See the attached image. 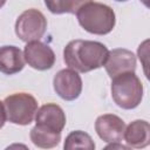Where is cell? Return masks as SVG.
Returning <instances> with one entry per match:
<instances>
[{
    "label": "cell",
    "instance_id": "cell-1",
    "mask_svg": "<svg viewBox=\"0 0 150 150\" xmlns=\"http://www.w3.org/2000/svg\"><path fill=\"white\" fill-rule=\"evenodd\" d=\"M108 48L98 41L73 40L63 49L64 63L77 73H88L104 66Z\"/></svg>",
    "mask_w": 150,
    "mask_h": 150
},
{
    "label": "cell",
    "instance_id": "cell-2",
    "mask_svg": "<svg viewBox=\"0 0 150 150\" xmlns=\"http://www.w3.org/2000/svg\"><path fill=\"white\" fill-rule=\"evenodd\" d=\"M80 26L90 34L105 35L110 33L116 23L115 12L108 5L89 2L76 12Z\"/></svg>",
    "mask_w": 150,
    "mask_h": 150
},
{
    "label": "cell",
    "instance_id": "cell-3",
    "mask_svg": "<svg viewBox=\"0 0 150 150\" xmlns=\"http://www.w3.org/2000/svg\"><path fill=\"white\" fill-rule=\"evenodd\" d=\"M111 97L122 109H134L143 98V84L135 71L123 73L111 81Z\"/></svg>",
    "mask_w": 150,
    "mask_h": 150
},
{
    "label": "cell",
    "instance_id": "cell-4",
    "mask_svg": "<svg viewBox=\"0 0 150 150\" xmlns=\"http://www.w3.org/2000/svg\"><path fill=\"white\" fill-rule=\"evenodd\" d=\"M6 117L11 123L28 125L35 117L38 101L27 93H15L7 96L4 101Z\"/></svg>",
    "mask_w": 150,
    "mask_h": 150
},
{
    "label": "cell",
    "instance_id": "cell-5",
    "mask_svg": "<svg viewBox=\"0 0 150 150\" xmlns=\"http://www.w3.org/2000/svg\"><path fill=\"white\" fill-rule=\"evenodd\" d=\"M46 29L47 19L40 11L35 8L22 12L15 22V34L25 42L40 40L46 33Z\"/></svg>",
    "mask_w": 150,
    "mask_h": 150
},
{
    "label": "cell",
    "instance_id": "cell-6",
    "mask_svg": "<svg viewBox=\"0 0 150 150\" xmlns=\"http://www.w3.org/2000/svg\"><path fill=\"white\" fill-rule=\"evenodd\" d=\"M55 93L66 101L76 100L82 91V79L73 69H61L53 80Z\"/></svg>",
    "mask_w": 150,
    "mask_h": 150
},
{
    "label": "cell",
    "instance_id": "cell-7",
    "mask_svg": "<svg viewBox=\"0 0 150 150\" xmlns=\"http://www.w3.org/2000/svg\"><path fill=\"white\" fill-rule=\"evenodd\" d=\"M25 61L36 70L50 69L55 63V54L53 49L41 41L27 42L23 49Z\"/></svg>",
    "mask_w": 150,
    "mask_h": 150
},
{
    "label": "cell",
    "instance_id": "cell-8",
    "mask_svg": "<svg viewBox=\"0 0 150 150\" xmlns=\"http://www.w3.org/2000/svg\"><path fill=\"white\" fill-rule=\"evenodd\" d=\"M95 130L101 139L107 143H118L122 141L125 123L124 121L114 114H104L96 118Z\"/></svg>",
    "mask_w": 150,
    "mask_h": 150
},
{
    "label": "cell",
    "instance_id": "cell-9",
    "mask_svg": "<svg viewBox=\"0 0 150 150\" xmlns=\"http://www.w3.org/2000/svg\"><path fill=\"white\" fill-rule=\"evenodd\" d=\"M104 68L107 74L111 79L123 73L135 71L136 57L131 50L124 48H116L108 53Z\"/></svg>",
    "mask_w": 150,
    "mask_h": 150
},
{
    "label": "cell",
    "instance_id": "cell-10",
    "mask_svg": "<svg viewBox=\"0 0 150 150\" xmlns=\"http://www.w3.org/2000/svg\"><path fill=\"white\" fill-rule=\"evenodd\" d=\"M35 122L39 127L61 132L66 125V114L56 103H47L36 110Z\"/></svg>",
    "mask_w": 150,
    "mask_h": 150
},
{
    "label": "cell",
    "instance_id": "cell-11",
    "mask_svg": "<svg viewBox=\"0 0 150 150\" xmlns=\"http://www.w3.org/2000/svg\"><path fill=\"white\" fill-rule=\"evenodd\" d=\"M25 56L16 46L0 47V71L6 75H13L21 71L25 67Z\"/></svg>",
    "mask_w": 150,
    "mask_h": 150
},
{
    "label": "cell",
    "instance_id": "cell-12",
    "mask_svg": "<svg viewBox=\"0 0 150 150\" xmlns=\"http://www.w3.org/2000/svg\"><path fill=\"white\" fill-rule=\"evenodd\" d=\"M123 138L130 148H145L150 141V125L144 120H136L125 127Z\"/></svg>",
    "mask_w": 150,
    "mask_h": 150
},
{
    "label": "cell",
    "instance_id": "cell-13",
    "mask_svg": "<svg viewBox=\"0 0 150 150\" xmlns=\"http://www.w3.org/2000/svg\"><path fill=\"white\" fill-rule=\"evenodd\" d=\"M30 141L34 145L42 149H50L56 146L61 141V132H56L35 124L30 130Z\"/></svg>",
    "mask_w": 150,
    "mask_h": 150
},
{
    "label": "cell",
    "instance_id": "cell-14",
    "mask_svg": "<svg viewBox=\"0 0 150 150\" xmlns=\"http://www.w3.org/2000/svg\"><path fill=\"white\" fill-rule=\"evenodd\" d=\"M63 148L66 150H74V149H84V150H94L95 143L90 135L84 131L75 130L71 131L64 141Z\"/></svg>",
    "mask_w": 150,
    "mask_h": 150
},
{
    "label": "cell",
    "instance_id": "cell-15",
    "mask_svg": "<svg viewBox=\"0 0 150 150\" xmlns=\"http://www.w3.org/2000/svg\"><path fill=\"white\" fill-rule=\"evenodd\" d=\"M47 9L53 14H63L67 13L66 0H45Z\"/></svg>",
    "mask_w": 150,
    "mask_h": 150
},
{
    "label": "cell",
    "instance_id": "cell-16",
    "mask_svg": "<svg viewBox=\"0 0 150 150\" xmlns=\"http://www.w3.org/2000/svg\"><path fill=\"white\" fill-rule=\"evenodd\" d=\"M93 0H66V8L67 13L76 14V12L84 5L91 2Z\"/></svg>",
    "mask_w": 150,
    "mask_h": 150
},
{
    "label": "cell",
    "instance_id": "cell-17",
    "mask_svg": "<svg viewBox=\"0 0 150 150\" xmlns=\"http://www.w3.org/2000/svg\"><path fill=\"white\" fill-rule=\"evenodd\" d=\"M7 117H6V111H5V107H4V102L0 101V129L4 127L5 122H6Z\"/></svg>",
    "mask_w": 150,
    "mask_h": 150
},
{
    "label": "cell",
    "instance_id": "cell-18",
    "mask_svg": "<svg viewBox=\"0 0 150 150\" xmlns=\"http://www.w3.org/2000/svg\"><path fill=\"white\" fill-rule=\"evenodd\" d=\"M114 148H120V149H128L129 146H125V145H123V144H115V143H112V144H110V145H108V146H107V149H114Z\"/></svg>",
    "mask_w": 150,
    "mask_h": 150
},
{
    "label": "cell",
    "instance_id": "cell-19",
    "mask_svg": "<svg viewBox=\"0 0 150 150\" xmlns=\"http://www.w3.org/2000/svg\"><path fill=\"white\" fill-rule=\"evenodd\" d=\"M5 2H6V0H0V7H2L5 5Z\"/></svg>",
    "mask_w": 150,
    "mask_h": 150
},
{
    "label": "cell",
    "instance_id": "cell-20",
    "mask_svg": "<svg viewBox=\"0 0 150 150\" xmlns=\"http://www.w3.org/2000/svg\"><path fill=\"white\" fill-rule=\"evenodd\" d=\"M115 1H120V2H124V1H128V0H115Z\"/></svg>",
    "mask_w": 150,
    "mask_h": 150
},
{
    "label": "cell",
    "instance_id": "cell-21",
    "mask_svg": "<svg viewBox=\"0 0 150 150\" xmlns=\"http://www.w3.org/2000/svg\"><path fill=\"white\" fill-rule=\"evenodd\" d=\"M0 8H1V7H0Z\"/></svg>",
    "mask_w": 150,
    "mask_h": 150
}]
</instances>
